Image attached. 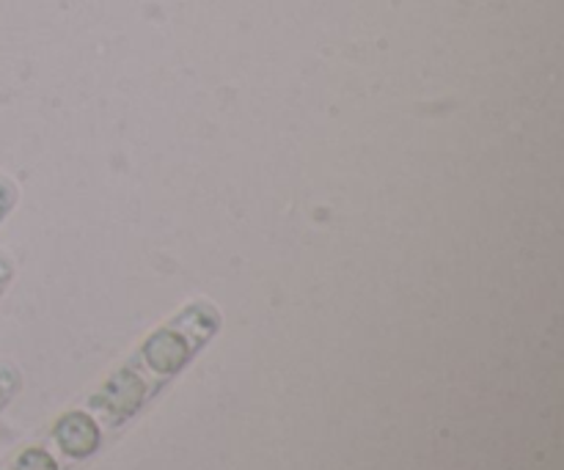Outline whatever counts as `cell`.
Returning <instances> with one entry per match:
<instances>
[{"label":"cell","mask_w":564,"mask_h":470,"mask_svg":"<svg viewBox=\"0 0 564 470\" xmlns=\"http://www.w3.org/2000/svg\"><path fill=\"white\" fill-rule=\"evenodd\" d=\"M86 427H91V422H88L86 416H66L64 422L55 427V438L61 440L64 451H69L72 457H86L97 449L91 440H83V429Z\"/></svg>","instance_id":"cell-1"}]
</instances>
